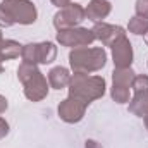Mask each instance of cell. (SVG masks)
Listing matches in <instances>:
<instances>
[{"label":"cell","mask_w":148,"mask_h":148,"mask_svg":"<svg viewBox=\"0 0 148 148\" xmlns=\"http://www.w3.org/2000/svg\"><path fill=\"white\" fill-rule=\"evenodd\" d=\"M67 90H69V97L90 105L91 102H95L105 95L107 83H105L103 76H90V74L83 73H74L71 74V81H69Z\"/></svg>","instance_id":"1"},{"label":"cell","mask_w":148,"mask_h":148,"mask_svg":"<svg viewBox=\"0 0 148 148\" xmlns=\"http://www.w3.org/2000/svg\"><path fill=\"white\" fill-rule=\"evenodd\" d=\"M17 79L23 83L24 97L29 102H41L43 98L48 97V90H50L48 79L38 69V66L21 62L17 67Z\"/></svg>","instance_id":"2"},{"label":"cell","mask_w":148,"mask_h":148,"mask_svg":"<svg viewBox=\"0 0 148 148\" xmlns=\"http://www.w3.org/2000/svg\"><path fill=\"white\" fill-rule=\"evenodd\" d=\"M107 64V52L103 47H79L69 52V66L73 73L91 74L102 71Z\"/></svg>","instance_id":"3"},{"label":"cell","mask_w":148,"mask_h":148,"mask_svg":"<svg viewBox=\"0 0 148 148\" xmlns=\"http://www.w3.org/2000/svg\"><path fill=\"white\" fill-rule=\"evenodd\" d=\"M0 7L7 12L14 24L29 26L35 24L38 19L36 5L31 0H2Z\"/></svg>","instance_id":"4"},{"label":"cell","mask_w":148,"mask_h":148,"mask_svg":"<svg viewBox=\"0 0 148 148\" xmlns=\"http://www.w3.org/2000/svg\"><path fill=\"white\" fill-rule=\"evenodd\" d=\"M86 19L84 16V7L81 3H76L71 2L69 5L59 9L53 16V28L57 31H62V29H69V28H76L79 26L83 21Z\"/></svg>","instance_id":"5"},{"label":"cell","mask_w":148,"mask_h":148,"mask_svg":"<svg viewBox=\"0 0 148 148\" xmlns=\"http://www.w3.org/2000/svg\"><path fill=\"white\" fill-rule=\"evenodd\" d=\"M55 40L60 47H67V48H79V47H90L95 41V35L91 29L83 28V26H76L69 29H62L57 31Z\"/></svg>","instance_id":"6"},{"label":"cell","mask_w":148,"mask_h":148,"mask_svg":"<svg viewBox=\"0 0 148 148\" xmlns=\"http://www.w3.org/2000/svg\"><path fill=\"white\" fill-rule=\"evenodd\" d=\"M86 109H88L86 103L76 100L73 97H67L59 103L57 114H59L60 121H64L67 124H77L79 121H83V117L86 114Z\"/></svg>","instance_id":"7"},{"label":"cell","mask_w":148,"mask_h":148,"mask_svg":"<svg viewBox=\"0 0 148 148\" xmlns=\"http://www.w3.org/2000/svg\"><path fill=\"white\" fill-rule=\"evenodd\" d=\"M110 50H112V62H114V67H117V69L131 67L134 52H133V45H131L129 38L127 36L119 38V40L110 47Z\"/></svg>","instance_id":"8"},{"label":"cell","mask_w":148,"mask_h":148,"mask_svg":"<svg viewBox=\"0 0 148 148\" xmlns=\"http://www.w3.org/2000/svg\"><path fill=\"white\" fill-rule=\"evenodd\" d=\"M95 40H98L103 47H112L119 38L126 36V29L122 26L117 24H109V23H95V26L91 28Z\"/></svg>","instance_id":"9"},{"label":"cell","mask_w":148,"mask_h":148,"mask_svg":"<svg viewBox=\"0 0 148 148\" xmlns=\"http://www.w3.org/2000/svg\"><path fill=\"white\" fill-rule=\"evenodd\" d=\"M112 10V3L109 0H90L88 5L84 7V16L86 19L93 23H102Z\"/></svg>","instance_id":"10"},{"label":"cell","mask_w":148,"mask_h":148,"mask_svg":"<svg viewBox=\"0 0 148 148\" xmlns=\"http://www.w3.org/2000/svg\"><path fill=\"white\" fill-rule=\"evenodd\" d=\"M48 84L50 88L53 90H64L69 86V81H71V73L67 67H62V66H55L48 71Z\"/></svg>","instance_id":"11"},{"label":"cell","mask_w":148,"mask_h":148,"mask_svg":"<svg viewBox=\"0 0 148 148\" xmlns=\"http://www.w3.org/2000/svg\"><path fill=\"white\" fill-rule=\"evenodd\" d=\"M127 109L131 114L138 117H147L148 115V93H134L133 98L127 103Z\"/></svg>","instance_id":"12"},{"label":"cell","mask_w":148,"mask_h":148,"mask_svg":"<svg viewBox=\"0 0 148 148\" xmlns=\"http://www.w3.org/2000/svg\"><path fill=\"white\" fill-rule=\"evenodd\" d=\"M57 59V47L52 41H41L38 43V62L40 64H52Z\"/></svg>","instance_id":"13"},{"label":"cell","mask_w":148,"mask_h":148,"mask_svg":"<svg viewBox=\"0 0 148 148\" xmlns=\"http://www.w3.org/2000/svg\"><path fill=\"white\" fill-rule=\"evenodd\" d=\"M134 76H136V73L131 67H122V69L114 67V71H112V84H119V86L131 88Z\"/></svg>","instance_id":"14"},{"label":"cell","mask_w":148,"mask_h":148,"mask_svg":"<svg viewBox=\"0 0 148 148\" xmlns=\"http://www.w3.org/2000/svg\"><path fill=\"white\" fill-rule=\"evenodd\" d=\"M21 50H23V45L16 40H5L2 48H0V57L2 60H14L21 55Z\"/></svg>","instance_id":"15"},{"label":"cell","mask_w":148,"mask_h":148,"mask_svg":"<svg viewBox=\"0 0 148 148\" xmlns=\"http://www.w3.org/2000/svg\"><path fill=\"white\" fill-rule=\"evenodd\" d=\"M127 29H129V33H133V35L145 36V35L148 33V19L147 17H140V16H133V17H129Z\"/></svg>","instance_id":"16"},{"label":"cell","mask_w":148,"mask_h":148,"mask_svg":"<svg viewBox=\"0 0 148 148\" xmlns=\"http://www.w3.org/2000/svg\"><path fill=\"white\" fill-rule=\"evenodd\" d=\"M110 97H112V100H114L115 103H119V105L129 103V100H131V88L119 86V84H112Z\"/></svg>","instance_id":"17"},{"label":"cell","mask_w":148,"mask_h":148,"mask_svg":"<svg viewBox=\"0 0 148 148\" xmlns=\"http://www.w3.org/2000/svg\"><path fill=\"white\" fill-rule=\"evenodd\" d=\"M21 59L23 62H28V64H35L38 66V43H28V45H23V50H21Z\"/></svg>","instance_id":"18"},{"label":"cell","mask_w":148,"mask_h":148,"mask_svg":"<svg viewBox=\"0 0 148 148\" xmlns=\"http://www.w3.org/2000/svg\"><path fill=\"white\" fill-rule=\"evenodd\" d=\"M131 90L134 93H148V76L147 74H136L131 84Z\"/></svg>","instance_id":"19"},{"label":"cell","mask_w":148,"mask_h":148,"mask_svg":"<svg viewBox=\"0 0 148 148\" xmlns=\"http://www.w3.org/2000/svg\"><path fill=\"white\" fill-rule=\"evenodd\" d=\"M134 10H136V16H140V17H147L148 19V0H136V3H134Z\"/></svg>","instance_id":"20"},{"label":"cell","mask_w":148,"mask_h":148,"mask_svg":"<svg viewBox=\"0 0 148 148\" xmlns=\"http://www.w3.org/2000/svg\"><path fill=\"white\" fill-rule=\"evenodd\" d=\"M10 26H14V23L10 21V17L7 16V12L0 7V28H10Z\"/></svg>","instance_id":"21"},{"label":"cell","mask_w":148,"mask_h":148,"mask_svg":"<svg viewBox=\"0 0 148 148\" xmlns=\"http://www.w3.org/2000/svg\"><path fill=\"white\" fill-rule=\"evenodd\" d=\"M9 131H10V126H9V122L0 115V140H3L7 134H9Z\"/></svg>","instance_id":"22"},{"label":"cell","mask_w":148,"mask_h":148,"mask_svg":"<svg viewBox=\"0 0 148 148\" xmlns=\"http://www.w3.org/2000/svg\"><path fill=\"white\" fill-rule=\"evenodd\" d=\"M7 109H9V100H7L3 95H0V115L7 110Z\"/></svg>","instance_id":"23"},{"label":"cell","mask_w":148,"mask_h":148,"mask_svg":"<svg viewBox=\"0 0 148 148\" xmlns=\"http://www.w3.org/2000/svg\"><path fill=\"white\" fill-rule=\"evenodd\" d=\"M84 148H103L97 140H86L84 141Z\"/></svg>","instance_id":"24"},{"label":"cell","mask_w":148,"mask_h":148,"mask_svg":"<svg viewBox=\"0 0 148 148\" xmlns=\"http://www.w3.org/2000/svg\"><path fill=\"white\" fill-rule=\"evenodd\" d=\"M55 7H59V9H62V7H66V5H69L73 0H50Z\"/></svg>","instance_id":"25"},{"label":"cell","mask_w":148,"mask_h":148,"mask_svg":"<svg viewBox=\"0 0 148 148\" xmlns=\"http://www.w3.org/2000/svg\"><path fill=\"white\" fill-rule=\"evenodd\" d=\"M3 73V60H2V57H0V74Z\"/></svg>","instance_id":"26"},{"label":"cell","mask_w":148,"mask_h":148,"mask_svg":"<svg viewBox=\"0 0 148 148\" xmlns=\"http://www.w3.org/2000/svg\"><path fill=\"white\" fill-rule=\"evenodd\" d=\"M3 41H5V40H3V35H2V31H0V48H2V45H3Z\"/></svg>","instance_id":"27"},{"label":"cell","mask_w":148,"mask_h":148,"mask_svg":"<svg viewBox=\"0 0 148 148\" xmlns=\"http://www.w3.org/2000/svg\"><path fill=\"white\" fill-rule=\"evenodd\" d=\"M143 121H145V126H147V129H148V115L147 117H143Z\"/></svg>","instance_id":"28"},{"label":"cell","mask_w":148,"mask_h":148,"mask_svg":"<svg viewBox=\"0 0 148 148\" xmlns=\"http://www.w3.org/2000/svg\"><path fill=\"white\" fill-rule=\"evenodd\" d=\"M145 43H147V47H148V33L145 35Z\"/></svg>","instance_id":"29"}]
</instances>
